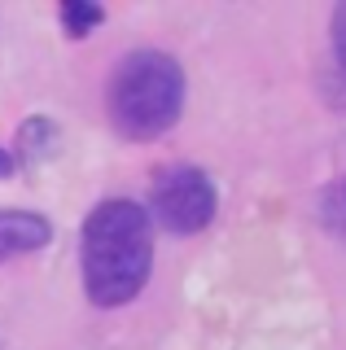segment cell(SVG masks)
<instances>
[{"label": "cell", "instance_id": "cell-1", "mask_svg": "<svg viewBox=\"0 0 346 350\" xmlns=\"http://www.w3.org/2000/svg\"><path fill=\"white\" fill-rule=\"evenodd\" d=\"M154 267V228L136 202L110 197L83 219V289L96 306L132 302Z\"/></svg>", "mask_w": 346, "mask_h": 350}, {"label": "cell", "instance_id": "cell-2", "mask_svg": "<svg viewBox=\"0 0 346 350\" xmlns=\"http://www.w3.org/2000/svg\"><path fill=\"white\" fill-rule=\"evenodd\" d=\"M185 109V75L176 57L158 49L127 53L110 79V118L118 136L127 140H154L176 127Z\"/></svg>", "mask_w": 346, "mask_h": 350}, {"label": "cell", "instance_id": "cell-3", "mask_svg": "<svg viewBox=\"0 0 346 350\" xmlns=\"http://www.w3.org/2000/svg\"><path fill=\"white\" fill-rule=\"evenodd\" d=\"M149 206L167 232H202L215 215V184L198 167H167L149 189Z\"/></svg>", "mask_w": 346, "mask_h": 350}, {"label": "cell", "instance_id": "cell-4", "mask_svg": "<svg viewBox=\"0 0 346 350\" xmlns=\"http://www.w3.org/2000/svg\"><path fill=\"white\" fill-rule=\"evenodd\" d=\"M49 237H53L49 219H40L36 211H0V262L36 254L49 245Z\"/></svg>", "mask_w": 346, "mask_h": 350}, {"label": "cell", "instance_id": "cell-5", "mask_svg": "<svg viewBox=\"0 0 346 350\" xmlns=\"http://www.w3.org/2000/svg\"><path fill=\"white\" fill-rule=\"evenodd\" d=\"M53 149H57V127L49 118H31V123L18 127V153H23V162H40Z\"/></svg>", "mask_w": 346, "mask_h": 350}, {"label": "cell", "instance_id": "cell-6", "mask_svg": "<svg viewBox=\"0 0 346 350\" xmlns=\"http://www.w3.org/2000/svg\"><path fill=\"white\" fill-rule=\"evenodd\" d=\"M320 219H324V228H329V232L346 237V175H342L338 184H329V189H324V197H320Z\"/></svg>", "mask_w": 346, "mask_h": 350}, {"label": "cell", "instance_id": "cell-7", "mask_svg": "<svg viewBox=\"0 0 346 350\" xmlns=\"http://www.w3.org/2000/svg\"><path fill=\"white\" fill-rule=\"evenodd\" d=\"M101 18H105V14H101L96 5H75V0H70V5H62V22H66V31H70L75 40L88 36V27H96Z\"/></svg>", "mask_w": 346, "mask_h": 350}, {"label": "cell", "instance_id": "cell-8", "mask_svg": "<svg viewBox=\"0 0 346 350\" xmlns=\"http://www.w3.org/2000/svg\"><path fill=\"white\" fill-rule=\"evenodd\" d=\"M333 53H338V66L346 70V5L333 9Z\"/></svg>", "mask_w": 346, "mask_h": 350}, {"label": "cell", "instance_id": "cell-9", "mask_svg": "<svg viewBox=\"0 0 346 350\" xmlns=\"http://www.w3.org/2000/svg\"><path fill=\"white\" fill-rule=\"evenodd\" d=\"M9 175H14V158L0 149V180H9Z\"/></svg>", "mask_w": 346, "mask_h": 350}]
</instances>
